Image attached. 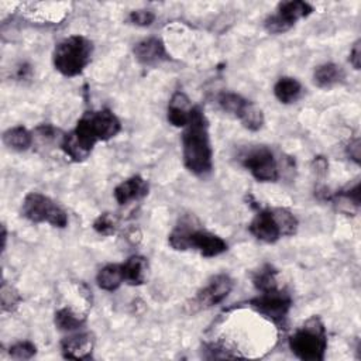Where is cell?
Masks as SVG:
<instances>
[{"mask_svg": "<svg viewBox=\"0 0 361 361\" xmlns=\"http://www.w3.org/2000/svg\"><path fill=\"white\" fill-rule=\"evenodd\" d=\"M120 130V120L109 109L86 111L78 120L76 127L62 137L61 148L72 161L82 162L89 158L97 141H109Z\"/></svg>", "mask_w": 361, "mask_h": 361, "instance_id": "cell-1", "label": "cell"}, {"mask_svg": "<svg viewBox=\"0 0 361 361\" xmlns=\"http://www.w3.org/2000/svg\"><path fill=\"white\" fill-rule=\"evenodd\" d=\"M182 157L189 172L206 176L213 169V149L209 135V123L199 106L192 107L190 120L182 133Z\"/></svg>", "mask_w": 361, "mask_h": 361, "instance_id": "cell-2", "label": "cell"}, {"mask_svg": "<svg viewBox=\"0 0 361 361\" xmlns=\"http://www.w3.org/2000/svg\"><path fill=\"white\" fill-rule=\"evenodd\" d=\"M290 351L302 361H323L327 350V331L319 316L309 317L288 338Z\"/></svg>", "mask_w": 361, "mask_h": 361, "instance_id": "cell-3", "label": "cell"}, {"mask_svg": "<svg viewBox=\"0 0 361 361\" xmlns=\"http://www.w3.org/2000/svg\"><path fill=\"white\" fill-rule=\"evenodd\" d=\"M168 243L173 250H196L202 257L206 258L217 257L227 251V243L220 235L207 230L196 228L190 223L183 221L169 234Z\"/></svg>", "mask_w": 361, "mask_h": 361, "instance_id": "cell-4", "label": "cell"}, {"mask_svg": "<svg viewBox=\"0 0 361 361\" xmlns=\"http://www.w3.org/2000/svg\"><path fill=\"white\" fill-rule=\"evenodd\" d=\"M93 55V42L85 35H71L62 39L54 49L52 62L55 69L66 76L80 75L90 63Z\"/></svg>", "mask_w": 361, "mask_h": 361, "instance_id": "cell-5", "label": "cell"}, {"mask_svg": "<svg viewBox=\"0 0 361 361\" xmlns=\"http://www.w3.org/2000/svg\"><path fill=\"white\" fill-rule=\"evenodd\" d=\"M21 214L31 223H49L58 228L68 226L66 212L48 196L38 192L25 195L21 204Z\"/></svg>", "mask_w": 361, "mask_h": 361, "instance_id": "cell-6", "label": "cell"}, {"mask_svg": "<svg viewBox=\"0 0 361 361\" xmlns=\"http://www.w3.org/2000/svg\"><path fill=\"white\" fill-rule=\"evenodd\" d=\"M248 305L261 316L267 317L278 326H283L288 313L292 307V298L286 290L272 289L261 292L257 298H252Z\"/></svg>", "mask_w": 361, "mask_h": 361, "instance_id": "cell-7", "label": "cell"}, {"mask_svg": "<svg viewBox=\"0 0 361 361\" xmlns=\"http://www.w3.org/2000/svg\"><path fill=\"white\" fill-rule=\"evenodd\" d=\"M313 11V6L302 0L282 1L278 4L276 13L264 21V27L269 34H283L289 31L296 21L306 18Z\"/></svg>", "mask_w": 361, "mask_h": 361, "instance_id": "cell-8", "label": "cell"}, {"mask_svg": "<svg viewBox=\"0 0 361 361\" xmlns=\"http://www.w3.org/2000/svg\"><path fill=\"white\" fill-rule=\"evenodd\" d=\"M241 162L258 182H275L279 178L278 162L268 147L250 149Z\"/></svg>", "mask_w": 361, "mask_h": 361, "instance_id": "cell-9", "label": "cell"}, {"mask_svg": "<svg viewBox=\"0 0 361 361\" xmlns=\"http://www.w3.org/2000/svg\"><path fill=\"white\" fill-rule=\"evenodd\" d=\"M250 233L259 241L272 244L276 243L282 235V227L276 214V207L259 210L248 226Z\"/></svg>", "mask_w": 361, "mask_h": 361, "instance_id": "cell-10", "label": "cell"}, {"mask_svg": "<svg viewBox=\"0 0 361 361\" xmlns=\"http://www.w3.org/2000/svg\"><path fill=\"white\" fill-rule=\"evenodd\" d=\"M233 279L226 274L214 275L209 283L197 293L196 302L200 307H212L223 302L233 289Z\"/></svg>", "mask_w": 361, "mask_h": 361, "instance_id": "cell-11", "label": "cell"}, {"mask_svg": "<svg viewBox=\"0 0 361 361\" xmlns=\"http://www.w3.org/2000/svg\"><path fill=\"white\" fill-rule=\"evenodd\" d=\"M133 52L135 59L145 66H155L169 59V54L166 52L164 42L155 37L145 38L135 44Z\"/></svg>", "mask_w": 361, "mask_h": 361, "instance_id": "cell-12", "label": "cell"}, {"mask_svg": "<svg viewBox=\"0 0 361 361\" xmlns=\"http://www.w3.org/2000/svg\"><path fill=\"white\" fill-rule=\"evenodd\" d=\"M94 340L89 333H79L68 336L61 341V351L65 358L86 360L90 358Z\"/></svg>", "mask_w": 361, "mask_h": 361, "instance_id": "cell-13", "label": "cell"}, {"mask_svg": "<svg viewBox=\"0 0 361 361\" xmlns=\"http://www.w3.org/2000/svg\"><path fill=\"white\" fill-rule=\"evenodd\" d=\"M148 182L140 175H134L114 188V199L118 204H127L131 200L142 199L148 195Z\"/></svg>", "mask_w": 361, "mask_h": 361, "instance_id": "cell-14", "label": "cell"}, {"mask_svg": "<svg viewBox=\"0 0 361 361\" xmlns=\"http://www.w3.org/2000/svg\"><path fill=\"white\" fill-rule=\"evenodd\" d=\"M190 111L192 106L186 94L182 92H176L169 102L166 118L169 124H172L173 127L185 128L190 120Z\"/></svg>", "mask_w": 361, "mask_h": 361, "instance_id": "cell-15", "label": "cell"}, {"mask_svg": "<svg viewBox=\"0 0 361 361\" xmlns=\"http://www.w3.org/2000/svg\"><path fill=\"white\" fill-rule=\"evenodd\" d=\"M121 265H123L124 282L133 286H138L145 282L147 274H148V261L145 257L133 255Z\"/></svg>", "mask_w": 361, "mask_h": 361, "instance_id": "cell-16", "label": "cell"}, {"mask_svg": "<svg viewBox=\"0 0 361 361\" xmlns=\"http://www.w3.org/2000/svg\"><path fill=\"white\" fill-rule=\"evenodd\" d=\"M344 79V71L341 66L333 62L319 65L313 72V82L320 89H331Z\"/></svg>", "mask_w": 361, "mask_h": 361, "instance_id": "cell-17", "label": "cell"}, {"mask_svg": "<svg viewBox=\"0 0 361 361\" xmlns=\"http://www.w3.org/2000/svg\"><path fill=\"white\" fill-rule=\"evenodd\" d=\"M302 85L298 79L283 76L274 86V94L282 104L295 103L302 96Z\"/></svg>", "mask_w": 361, "mask_h": 361, "instance_id": "cell-18", "label": "cell"}, {"mask_svg": "<svg viewBox=\"0 0 361 361\" xmlns=\"http://www.w3.org/2000/svg\"><path fill=\"white\" fill-rule=\"evenodd\" d=\"M96 282L100 289L113 292L124 282L123 265L121 264H107L96 275Z\"/></svg>", "mask_w": 361, "mask_h": 361, "instance_id": "cell-19", "label": "cell"}, {"mask_svg": "<svg viewBox=\"0 0 361 361\" xmlns=\"http://www.w3.org/2000/svg\"><path fill=\"white\" fill-rule=\"evenodd\" d=\"M235 118H238L241 121V124L250 131H258L264 126L262 110L252 102H250V100L247 102V99H245L244 104L241 106V109L237 111Z\"/></svg>", "mask_w": 361, "mask_h": 361, "instance_id": "cell-20", "label": "cell"}, {"mask_svg": "<svg viewBox=\"0 0 361 361\" xmlns=\"http://www.w3.org/2000/svg\"><path fill=\"white\" fill-rule=\"evenodd\" d=\"M3 142L14 151H27L32 144V134L23 126H16L3 133Z\"/></svg>", "mask_w": 361, "mask_h": 361, "instance_id": "cell-21", "label": "cell"}, {"mask_svg": "<svg viewBox=\"0 0 361 361\" xmlns=\"http://www.w3.org/2000/svg\"><path fill=\"white\" fill-rule=\"evenodd\" d=\"M333 203L337 210L345 214H355L360 207V183L348 190H341L333 196Z\"/></svg>", "mask_w": 361, "mask_h": 361, "instance_id": "cell-22", "label": "cell"}, {"mask_svg": "<svg viewBox=\"0 0 361 361\" xmlns=\"http://www.w3.org/2000/svg\"><path fill=\"white\" fill-rule=\"evenodd\" d=\"M54 322L59 330L73 331V330L80 329L85 324L86 317L83 314H79L78 312H75L71 307H62L55 312Z\"/></svg>", "mask_w": 361, "mask_h": 361, "instance_id": "cell-23", "label": "cell"}, {"mask_svg": "<svg viewBox=\"0 0 361 361\" xmlns=\"http://www.w3.org/2000/svg\"><path fill=\"white\" fill-rule=\"evenodd\" d=\"M276 274L278 271L267 264L264 267H261L254 275H252V283L257 288V290L259 292H267V290H272L276 289Z\"/></svg>", "mask_w": 361, "mask_h": 361, "instance_id": "cell-24", "label": "cell"}, {"mask_svg": "<svg viewBox=\"0 0 361 361\" xmlns=\"http://www.w3.org/2000/svg\"><path fill=\"white\" fill-rule=\"evenodd\" d=\"M0 300L3 312H14L21 302V296L14 286L7 283V281H3L0 288Z\"/></svg>", "mask_w": 361, "mask_h": 361, "instance_id": "cell-25", "label": "cell"}, {"mask_svg": "<svg viewBox=\"0 0 361 361\" xmlns=\"http://www.w3.org/2000/svg\"><path fill=\"white\" fill-rule=\"evenodd\" d=\"M93 228L102 235H110L117 228V219L111 213H103L94 220Z\"/></svg>", "mask_w": 361, "mask_h": 361, "instance_id": "cell-26", "label": "cell"}, {"mask_svg": "<svg viewBox=\"0 0 361 361\" xmlns=\"http://www.w3.org/2000/svg\"><path fill=\"white\" fill-rule=\"evenodd\" d=\"M37 347L31 341H18L8 348V354L14 360H30L35 355Z\"/></svg>", "mask_w": 361, "mask_h": 361, "instance_id": "cell-27", "label": "cell"}, {"mask_svg": "<svg viewBox=\"0 0 361 361\" xmlns=\"http://www.w3.org/2000/svg\"><path fill=\"white\" fill-rule=\"evenodd\" d=\"M130 23L140 25V27H148L154 23L155 14L151 10H134L128 16Z\"/></svg>", "mask_w": 361, "mask_h": 361, "instance_id": "cell-28", "label": "cell"}, {"mask_svg": "<svg viewBox=\"0 0 361 361\" xmlns=\"http://www.w3.org/2000/svg\"><path fill=\"white\" fill-rule=\"evenodd\" d=\"M361 142L360 138H354L353 141H350V144L347 145V155L350 157V159H353L357 165L360 164V158H361Z\"/></svg>", "mask_w": 361, "mask_h": 361, "instance_id": "cell-29", "label": "cell"}, {"mask_svg": "<svg viewBox=\"0 0 361 361\" xmlns=\"http://www.w3.org/2000/svg\"><path fill=\"white\" fill-rule=\"evenodd\" d=\"M350 63L354 66V69H360L361 66V41L357 39L350 51Z\"/></svg>", "mask_w": 361, "mask_h": 361, "instance_id": "cell-30", "label": "cell"}, {"mask_svg": "<svg viewBox=\"0 0 361 361\" xmlns=\"http://www.w3.org/2000/svg\"><path fill=\"white\" fill-rule=\"evenodd\" d=\"M30 73H31V68H30V65L23 63V65H20V66H18L17 78H18V79H25Z\"/></svg>", "mask_w": 361, "mask_h": 361, "instance_id": "cell-31", "label": "cell"}, {"mask_svg": "<svg viewBox=\"0 0 361 361\" xmlns=\"http://www.w3.org/2000/svg\"><path fill=\"white\" fill-rule=\"evenodd\" d=\"M1 237H3V251L6 250V241H7V231H6V227H4V224L1 226Z\"/></svg>", "mask_w": 361, "mask_h": 361, "instance_id": "cell-32", "label": "cell"}]
</instances>
